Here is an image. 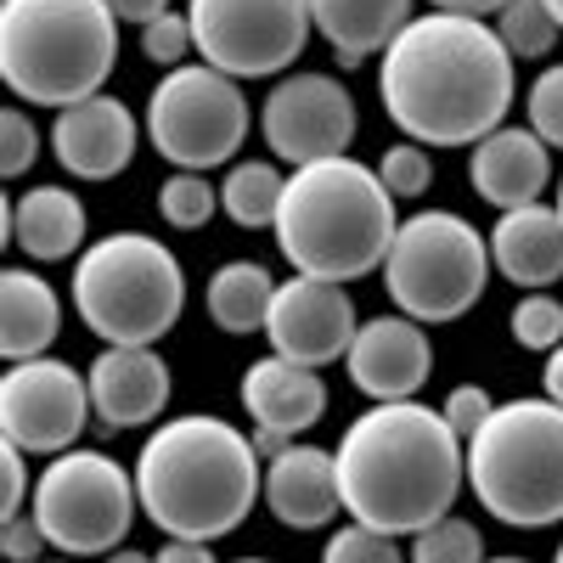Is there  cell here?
<instances>
[{"label": "cell", "instance_id": "f546056e", "mask_svg": "<svg viewBox=\"0 0 563 563\" xmlns=\"http://www.w3.org/2000/svg\"><path fill=\"white\" fill-rule=\"evenodd\" d=\"M507 327H512V344H525V350H558L563 344V299H552L547 288L519 294Z\"/></svg>", "mask_w": 563, "mask_h": 563}, {"label": "cell", "instance_id": "44dd1931", "mask_svg": "<svg viewBox=\"0 0 563 563\" xmlns=\"http://www.w3.org/2000/svg\"><path fill=\"white\" fill-rule=\"evenodd\" d=\"M85 203L68 186H34V192L0 198V243H18L34 265L85 254Z\"/></svg>", "mask_w": 563, "mask_h": 563}, {"label": "cell", "instance_id": "ffe728a7", "mask_svg": "<svg viewBox=\"0 0 563 563\" xmlns=\"http://www.w3.org/2000/svg\"><path fill=\"white\" fill-rule=\"evenodd\" d=\"M265 507L288 530H327L344 512L339 496V462L321 445H288L265 462Z\"/></svg>", "mask_w": 563, "mask_h": 563}, {"label": "cell", "instance_id": "3957f363", "mask_svg": "<svg viewBox=\"0 0 563 563\" xmlns=\"http://www.w3.org/2000/svg\"><path fill=\"white\" fill-rule=\"evenodd\" d=\"M265 456L254 434L231 429L225 417L192 411L169 417L135 451V490L141 512L180 541H220L231 536L254 501L265 496Z\"/></svg>", "mask_w": 563, "mask_h": 563}, {"label": "cell", "instance_id": "d590c367", "mask_svg": "<svg viewBox=\"0 0 563 563\" xmlns=\"http://www.w3.org/2000/svg\"><path fill=\"white\" fill-rule=\"evenodd\" d=\"M445 422H451V429L462 434V440H474L479 429H485V417L496 411V400L485 395V384H456L451 395H445Z\"/></svg>", "mask_w": 563, "mask_h": 563}, {"label": "cell", "instance_id": "d6986e66", "mask_svg": "<svg viewBox=\"0 0 563 563\" xmlns=\"http://www.w3.org/2000/svg\"><path fill=\"white\" fill-rule=\"evenodd\" d=\"M467 180L496 209L541 203V192L552 186V147L530 124H501L479 147H467Z\"/></svg>", "mask_w": 563, "mask_h": 563}, {"label": "cell", "instance_id": "7402d4cb", "mask_svg": "<svg viewBox=\"0 0 563 563\" xmlns=\"http://www.w3.org/2000/svg\"><path fill=\"white\" fill-rule=\"evenodd\" d=\"M490 265L519 294L552 288L563 276V220H558V209L552 203L501 209V220L490 225Z\"/></svg>", "mask_w": 563, "mask_h": 563}, {"label": "cell", "instance_id": "ee69618b", "mask_svg": "<svg viewBox=\"0 0 563 563\" xmlns=\"http://www.w3.org/2000/svg\"><path fill=\"white\" fill-rule=\"evenodd\" d=\"M547 12L558 18V29H563V0H547Z\"/></svg>", "mask_w": 563, "mask_h": 563}, {"label": "cell", "instance_id": "e0dca14e", "mask_svg": "<svg viewBox=\"0 0 563 563\" xmlns=\"http://www.w3.org/2000/svg\"><path fill=\"white\" fill-rule=\"evenodd\" d=\"M135 147H141V124H135V113L119 97H108V90H102V97H90V102L63 108L57 124H52V153L79 180H113V175H124Z\"/></svg>", "mask_w": 563, "mask_h": 563}, {"label": "cell", "instance_id": "603a6c76", "mask_svg": "<svg viewBox=\"0 0 563 563\" xmlns=\"http://www.w3.org/2000/svg\"><path fill=\"white\" fill-rule=\"evenodd\" d=\"M316 34L333 45L344 68H361L366 57H384L389 40L417 18L411 0H310Z\"/></svg>", "mask_w": 563, "mask_h": 563}, {"label": "cell", "instance_id": "83f0119b", "mask_svg": "<svg viewBox=\"0 0 563 563\" xmlns=\"http://www.w3.org/2000/svg\"><path fill=\"white\" fill-rule=\"evenodd\" d=\"M220 209V186L203 180L198 169H175L164 186H158V214L175 225V231H203Z\"/></svg>", "mask_w": 563, "mask_h": 563}, {"label": "cell", "instance_id": "484cf974", "mask_svg": "<svg viewBox=\"0 0 563 563\" xmlns=\"http://www.w3.org/2000/svg\"><path fill=\"white\" fill-rule=\"evenodd\" d=\"M282 192H288V175L265 158H238L220 180V214L243 231H260V225H276V209H282Z\"/></svg>", "mask_w": 563, "mask_h": 563}, {"label": "cell", "instance_id": "f6af8a7d", "mask_svg": "<svg viewBox=\"0 0 563 563\" xmlns=\"http://www.w3.org/2000/svg\"><path fill=\"white\" fill-rule=\"evenodd\" d=\"M552 209H558V220H563V175H558V198H552Z\"/></svg>", "mask_w": 563, "mask_h": 563}, {"label": "cell", "instance_id": "ac0fdd59", "mask_svg": "<svg viewBox=\"0 0 563 563\" xmlns=\"http://www.w3.org/2000/svg\"><path fill=\"white\" fill-rule=\"evenodd\" d=\"M238 400L254 417L260 434H282V440L310 434L316 422L327 417V384H321V372L305 366V361H288V355H260L243 372Z\"/></svg>", "mask_w": 563, "mask_h": 563}, {"label": "cell", "instance_id": "5bb4252c", "mask_svg": "<svg viewBox=\"0 0 563 563\" xmlns=\"http://www.w3.org/2000/svg\"><path fill=\"white\" fill-rule=\"evenodd\" d=\"M355 333H361V321H355V299L344 282H321V276H299V271H294V282H276V299L265 316L271 355H288V361H305L321 372L350 355Z\"/></svg>", "mask_w": 563, "mask_h": 563}, {"label": "cell", "instance_id": "4dcf8cb0", "mask_svg": "<svg viewBox=\"0 0 563 563\" xmlns=\"http://www.w3.org/2000/svg\"><path fill=\"white\" fill-rule=\"evenodd\" d=\"M321 563H406V552H400V536H384V530L350 519L327 536Z\"/></svg>", "mask_w": 563, "mask_h": 563}, {"label": "cell", "instance_id": "8d00e7d4", "mask_svg": "<svg viewBox=\"0 0 563 563\" xmlns=\"http://www.w3.org/2000/svg\"><path fill=\"white\" fill-rule=\"evenodd\" d=\"M29 451L23 445H0V519H18V512L29 507Z\"/></svg>", "mask_w": 563, "mask_h": 563}, {"label": "cell", "instance_id": "8992f818", "mask_svg": "<svg viewBox=\"0 0 563 563\" xmlns=\"http://www.w3.org/2000/svg\"><path fill=\"white\" fill-rule=\"evenodd\" d=\"M467 490L507 530L563 525V406L501 400L467 440Z\"/></svg>", "mask_w": 563, "mask_h": 563}, {"label": "cell", "instance_id": "9a60e30c", "mask_svg": "<svg viewBox=\"0 0 563 563\" xmlns=\"http://www.w3.org/2000/svg\"><path fill=\"white\" fill-rule=\"evenodd\" d=\"M350 384L378 406V400H417V389L429 384L434 372V344H429V327L411 321V316H378V321H361V333L350 344Z\"/></svg>", "mask_w": 563, "mask_h": 563}, {"label": "cell", "instance_id": "1f68e13d", "mask_svg": "<svg viewBox=\"0 0 563 563\" xmlns=\"http://www.w3.org/2000/svg\"><path fill=\"white\" fill-rule=\"evenodd\" d=\"M378 180L395 192V203L400 198H422L434 186V158H429V147H417V141H395V147L378 158Z\"/></svg>", "mask_w": 563, "mask_h": 563}, {"label": "cell", "instance_id": "9c48e42d", "mask_svg": "<svg viewBox=\"0 0 563 563\" xmlns=\"http://www.w3.org/2000/svg\"><path fill=\"white\" fill-rule=\"evenodd\" d=\"M135 507H141L135 467H124L108 451H90V445H74L45 462L34 479V501H29L52 552H63V558L119 552L135 525Z\"/></svg>", "mask_w": 563, "mask_h": 563}, {"label": "cell", "instance_id": "4fadbf2b", "mask_svg": "<svg viewBox=\"0 0 563 563\" xmlns=\"http://www.w3.org/2000/svg\"><path fill=\"white\" fill-rule=\"evenodd\" d=\"M260 135L276 164L305 169L321 158H344L355 141V102L333 74H282L260 102Z\"/></svg>", "mask_w": 563, "mask_h": 563}, {"label": "cell", "instance_id": "7bdbcfd3", "mask_svg": "<svg viewBox=\"0 0 563 563\" xmlns=\"http://www.w3.org/2000/svg\"><path fill=\"white\" fill-rule=\"evenodd\" d=\"M108 563H158L153 552H130V547H119V552H108Z\"/></svg>", "mask_w": 563, "mask_h": 563}, {"label": "cell", "instance_id": "8fae6325", "mask_svg": "<svg viewBox=\"0 0 563 563\" xmlns=\"http://www.w3.org/2000/svg\"><path fill=\"white\" fill-rule=\"evenodd\" d=\"M198 57L231 79L288 74L316 34L310 0H186Z\"/></svg>", "mask_w": 563, "mask_h": 563}, {"label": "cell", "instance_id": "6da1fadb", "mask_svg": "<svg viewBox=\"0 0 563 563\" xmlns=\"http://www.w3.org/2000/svg\"><path fill=\"white\" fill-rule=\"evenodd\" d=\"M512 97V52L485 18L417 12L378 57V102L417 147H479L507 124Z\"/></svg>", "mask_w": 563, "mask_h": 563}, {"label": "cell", "instance_id": "7c38bea8", "mask_svg": "<svg viewBox=\"0 0 563 563\" xmlns=\"http://www.w3.org/2000/svg\"><path fill=\"white\" fill-rule=\"evenodd\" d=\"M90 417H97L90 378H79L68 361H52V355L12 361L7 378H0V434L12 445H23L29 456L74 451V440Z\"/></svg>", "mask_w": 563, "mask_h": 563}, {"label": "cell", "instance_id": "836d02e7", "mask_svg": "<svg viewBox=\"0 0 563 563\" xmlns=\"http://www.w3.org/2000/svg\"><path fill=\"white\" fill-rule=\"evenodd\" d=\"M530 130L547 141V147H563V63H547L530 79Z\"/></svg>", "mask_w": 563, "mask_h": 563}, {"label": "cell", "instance_id": "d6a6232c", "mask_svg": "<svg viewBox=\"0 0 563 563\" xmlns=\"http://www.w3.org/2000/svg\"><path fill=\"white\" fill-rule=\"evenodd\" d=\"M141 57L158 63L164 74H169V68H180V63H192V57H198L192 18H186V12H164L158 23H147V29H141Z\"/></svg>", "mask_w": 563, "mask_h": 563}, {"label": "cell", "instance_id": "52a82bcc", "mask_svg": "<svg viewBox=\"0 0 563 563\" xmlns=\"http://www.w3.org/2000/svg\"><path fill=\"white\" fill-rule=\"evenodd\" d=\"M74 310L102 344H158L186 310V271L164 238L113 231L79 254Z\"/></svg>", "mask_w": 563, "mask_h": 563}, {"label": "cell", "instance_id": "4316f807", "mask_svg": "<svg viewBox=\"0 0 563 563\" xmlns=\"http://www.w3.org/2000/svg\"><path fill=\"white\" fill-rule=\"evenodd\" d=\"M496 34H501V45L512 52V63L519 57H552L558 52V40H563V29H558V18L547 12V0H507V7L496 12Z\"/></svg>", "mask_w": 563, "mask_h": 563}, {"label": "cell", "instance_id": "ab89813d", "mask_svg": "<svg viewBox=\"0 0 563 563\" xmlns=\"http://www.w3.org/2000/svg\"><path fill=\"white\" fill-rule=\"evenodd\" d=\"M153 558H158V563H214L209 541H180V536H169Z\"/></svg>", "mask_w": 563, "mask_h": 563}, {"label": "cell", "instance_id": "b9f144b4", "mask_svg": "<svg viewBox=\"0 0 563 563\" xmlns=\"http://www.w3.org/2000/svg\"><path fill=\"white\" fill-rule=\"evenodd\" d=\"M541 384H547V400H558V406H563V344H558V350H547V372H541Z\"/></svg>", "mask_w": 563, "mask_h": 563}, {"label": "cell", "instance_id": "5b68a950", "mask_svg": "<svg viewBox=\"0 0 563 563\" xmlns=\"http://www.w3.org/2000/svg\"><path fill=\"white\" fill-rule=\"evenodd\" d=\"M119 57L108 0H0V79L18 102L74 108L102 97Z\"/></svg>", "mask_w": 563, "mask_h": 563}, {"label": "cell", "instance_id": "30bf717a", "mask_svg": "<svg viewBox=\"0 0 563 563\" xmlns=\"http://www.w3.org/2000/svg\"><path fill=\"white\" fill-rule=\"evenodd\" d=\"M254 108L243 97V79H231L209 63L169 68L147 97V141L175 169H220L238 164V147L249 141Z\"/></svg>", "mask_w": 563, "mask_h": 563}, {"label": "cell", "instance_id": "277c9868", "mask_svg": "<svg viewBox=\"0 0 563 563\" xmlns=\"http://www.w3.org/2000/svg\"><path fill=\"white\" fill-rule=\"evenodd\" d=\"M276 249L299 276L321 282H361L384 271L395 243V192L361 158H321L288 175V192L276 209Z\"/></svg>", "mask_w": 563, "mask_h": 563}, {"label": "cell", "instance_id": "7a4b0ae2", "mask_svg": "<svg viewBox=\"0 0 563 563\" xmlns=\"http://www.w3.org/2000/svg\"><path fill=\"white\" fill-rule=\"evenodd\" d=\"M344 512L384 536H417L456 507L467 440L422 400H378L333 445Z\"/></svg>", "mask_w": 563, "mask_h": 563}, {"label": "cell", "instance_id": "7dc6e473", "mask_svg": "<svg viewBox=\"0 0 563 563\" xmlns=\"http://www.w3.org/2000/svg\"><path fill=\"white\" fill-rule=\"evenodd\" d=\"M40 563H79V558H40Z\"/></svg>", "mask_w": 563, "mask_h": 563}, {"label": "cell", "instance_id": "bcb514c9", "mask_svg": "<svg viewBox=\"0 0 563 563\" xmlns=\"http://www.w3.org/2000/svg\"><path fill=\"white\" fill-rule=\"evenodd\" d=\"M485 563H530V558H485Z\"/></svg>", "mask_w": 563, "mask_h": 563}, {"label": "cell", "instance_id": "681fc988", "mask_svg": "<svg viewBox=\"0 0 563 563\" xmlns=\"http://www.w3.org/2000/svg\"><path fill=\"white\" fill-rule=\"evenodd\" d=\"M552 563H563V547H558V558H552Z\"/></svg>", "mask_w": 563, "mask_h": 563}, {"label": "cell", "instance_id": "f35d334b", "mask_svg": "<svg viewBox=\"0 0 563 563\" xmlns=\"http://www.w3.org/2000/svg\"><path fill=\"white\" fill-rule=\"evenodd\" d=\"M108 7H113L119 23H141V29H147V23H158L169 12V0H108Z\"/></svg>", "mask_w": 563, "mask_h": 563}, {"label": "cell", "instance_id": "cb8c5ba5", "mask_svg": "<svg viewBox=\"0 0 563 563\" xmlns=\"http://www.w3.org/2000/svg\"><path fill=\"white\" fill-rule=\"evenodd\" d=\"M57 333H63V299L52 294V282L40 271L12 265L0 276V355H7V366L45 355Z\"/></svg>", "mask_w": 563, "mask_h": 563}, {"label": "cell", "instance_id": "d4e9b609", "mask_svg": "<svg viewBox=\"0 0 563 563\" xmlns=\"http://www.w3.org/2000/svg\"><path fill=\"white\" fill-rule=\"evenodd\" d=\"M271 299H276V276L260 265V260H231L209 276V321L220 333L243 339V333H265V316H271Z\"/></svg>", "mask_w": 563, "mask_h": 563}, {"label": "cell", "instance_id": "74e56055", "mask_svg": "<svg viewBox=\"0 0 563 563\" xmlns=\"http://www.w3.org/2000/svg\"><path fill=\"white\" fill-rule=\"evenodd\" d=\"M45 547H52V541H45V530H40L34 512H18V519L0 525V552H7L12 563H40Z\"/></svg>", "mask_w": 563, "mask_h": 563}, {"label": "cell", "instance_id": "e575fe53", "mask_svg": "<svg viewBox=\"0 0 563 563\" xmlns=\"http://www.w3.org/2000/svg\"><path fill=\"white\" fill-rule=\"evenodd\" d=\"M40 147H45V141H40V130H34V119L23 108L0 113V175H7V180L29 175L34 158H40Z\"/></svg>", "mask_w": 563, "mask_h": 563}, {"label": "cell", "instance_id": "60d3db41", "mask_svg": "<svg viewBox=\"0 0 563 563\" xmlns=\"http://www.w3.org/2000/svg\"><path fill=\"white\" fill-rule=\"evenodd\" d=\"M507 0H434V12H462V18H485V12H501Z\"/></svg>", "mask_w": 563, "mask_h": 563}, {"label": "cell", "instance_id": "c3c4849f", "mask_svg": "<svg viewBox=\"0 0 563 563\" xmlns=\"http://www.w3.org/2000/svg\"><path fill=\"white\" fill-rule=\"evenodd\" d=\"M238 563H271V558H238Z\"/></svg>", "mask_w": 563, "mask_h": 563}, {"label": "cell", "instance_id": "f1b7e54d", "mask_svg": "<svg viewBox=\"0 0 563 563\" xmlns=\"http://www.w3.org/2000/svg\"><path fill=\"white\" fill-rule=\"evenodd\" d=\"M411 563H485V541L467 519L445 512V519L411 536Z\"/></svg>", "mask_w": 563, "mask_h": 563}, {"label": "cell", "instance_id": "ba28073f", "mask_svg": "<svg viewBox=\"0 0 563 563\" xmlns=\"http://www.w3.org/2000/svg\"><path fill=\"white\" fill-rule=\"evenodd\" d=\"M490 238L451 209H422L400 220L389 260H384V294L395 299L400 316L422 327L462 321L485 299L490 282Z\"/></svg>", "mask_w": 563, "mask_h": 563}, {"label": "cell", "instance_id": "2e32d148", "mask_svg": "<svg viewBox=\"0 0 563 563\" xmlns=\"http://www.w3.org/2000/svg\"><path fill=\"white\" fill-rule=\"evenodd\" d=\"M90 378V406L97 422L113 434L147 429L153 417L169 411V361L153 344H102V355L85 366Z\"/></svg>", "mask_w": 563, "mask_h": 563}]
</instances>
